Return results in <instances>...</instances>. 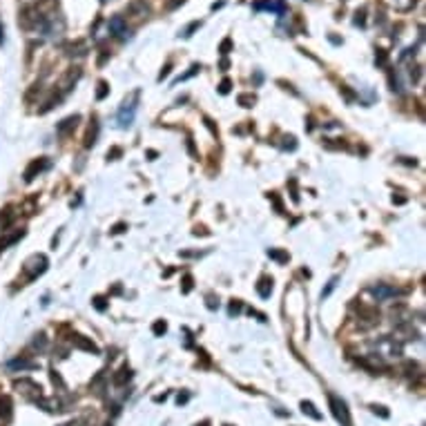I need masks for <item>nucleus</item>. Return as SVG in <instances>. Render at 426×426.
Returning a JSON list of instances; mask_svg holds the SVG:
<instances>
[{"instance_id": "473e14b6", "label": "nucleus", "mask_w": 426, "mask_h": 426, "mask_svg": "<svg viewBox=\"0 0 426 426\" xmlns=\"http://www.w3.org/2000/svg\"><path fill=\"white\" fill-rule=\"evenodd\" d=\"M283 141H286V143H283V147H286V150H295V147H297V143H295V137H286Z\"/></svg>"}, {"instance_id": "f3484780", "label": "nucleus", "mask_w": 426, "mask_h": 426, "mask_svg": "<svg viewBox=\"0 0 426 426\" xmlns=\"http://www.w3.org/2000/svg\"><path fill=\"white\" fill-rule=\"evenodd\" d=\"M239 105H241V107H252V105L257 103V96L255 94H239Z\"/></svg>"}, {"instance_id": "9b49d317", "label": "nucleus", "mask_w": 426, "mask_h": 426, "mask_svg": "<svg viewBox=\"0 0 426 426\" xmlns=\"http://www.w3.org/2000/svg\"><path fill=\"white\" fill-rule=\"evenodd\" d=\"M9 368H14V370H34V368H38V364L36 362H32V360H11L9 364H7Z\"/></svg>"}, {"instance_id": "79ce46f5", "label": "nucleus", "mask_w": 426, "mask_h": 426, "mask_svg": "<svg viewBox=\"0 0 426 426\" xmlns=\"http://www.w3.org/2000/svg\"><path fill=\"white\" fill-rule=\"evenodd\" d=\"M201 426H208V422H203V424H201Z\"/></svg>"}, {"instance_id": "2eb2a0df", "label": "nucleus", "mask_w": 426, "mask_h": 426, "mask_svg": "<svg viewBox=\"0 0 426 426\" xmlns=\"http://www.w3.org/2000/svg\"><path fill=\"white\" fill-rule=\"evenodd\" d=\"M96 134H98V123L96 121H92V125H89V129H87V137H85V145L87 147H92L96 143Z\"/></svg>"}, {"instance_id": "4be33fe9", "label": "nucleus", "mask_w": 426, "mask_h": 426, "mask_svg": "<svg viewBox=\"0 0 426 426\" xmlns=\"http://www.w3.org/2000/svg\"><path fill=\"white\" fill-rule=\"evenodd\" d=\"M107 92H109L107 83H103V81H101V83H98V92H96V98H98V101H103V98L107 96Z\"/></svg>"}, {"instance_id": "ea45409f", "label": "nucleus", "mask_w": 426, "mask_h": 426, "mask_svg": "<svg viewBox=\"0 0 426 426\" xmlns=\"http://www.w3.org/2000/svg\"><path fill=\"white\" fill-rule=\"evenodd\" d=\"M63 426H81V422H70V424H63Z\"/></svg>"}, {"instance_id": "1a4fd4ad", "label": "nucleus", "mask_w": 426, "mask_h": 426, "mask_svg": "<svg viewBox=\"0 0 426 426\" xmlns=\"http://www.w3.org/2000/svg\"><path fill=\"white\" fill-rule=\"evenodd\" d=\"M11 406H14V404H11L9 395H0V419H3V422H9V419H11V413H14V411H11Z\"/></svg>"}, {"instance_id": "b1692460", "label": "nucleus", "mask_w": 426, "mask_h": 426, "mask_svg": "<svg viewBox=\"0 0 426 426\" xmlns=\"http://www.w3.org/2000/svg\"><path fill=\"white\" fill-rule=\"evenodd\" d=\"M154 335H165V330H168V326H165V322H156L154 324Z\"/></svg>"}, {"instance_id": "dca6fc26", "label": "nucleus", "mask_w": 426, "mask_h": 426, "mask_svg": "<svg viewBox=\"0 0 426 426\" xmlns=\"http://www.w3.org/2000/svg\"><path fill=\"white\" fill-rule=\"evenodd\" d=\"M301 411H304V415H310L312 419H322V413L315 409L312 402H301Z\"/></svg>"}, {"instance_id": "5701e85b", "label": "nucleus", "mask_w": 426, "mask_h": 426, "mask_svg": "<svg viewBox=\"0 0 426 426\" xmlns=\"http://www.w3.org/2000/svg\"><path fill=\"white\" fill-rule=\"evenodd\" d=\"M366 9H357L355 11V25H360V27H364V25H366Z\"/></svg>"}, {"instance_id": "f257e3e1", "label": "nucleus", "mask_w": 426, "mask_h": 426, "mask_svg": "<svg viewBox=\"0 0 426 426\" xmlns=\"http://www.w3.org/2000/svg\"><path fill=\"white\" fill-rule=\"evenodd\" d=\"M328 404H330V411H332V415H335V419L342 426H353V419H350V413H348V406H346L344 399H339L337 395H328Z\"/></svg>"}, {"instance_id": "0eeeda50", "label": "nucleus", "mask_w": 426, "mask_h": 426, "mask_svg": "<svg viewBox=\"0 0 426 426\" xmlns=\"http://www.w3.org/2000/svg\"><path fill=\"white\" fill-rule=\"evenodd\" d=\"M72 344L76 346V348H81V350H87V353L98 355V346L92 342V339L83 337V335H72Z\"/></svg>"}, {"instance_id": "6e6552de", "label": "nucleus", "mask_w": 426, "mask_h": 426, "mask_svg": "<svg viewBox=\"0 0 426 426\" xmlns=\"http://www.w3.org/2000/svg\"><path fill=\"white\" fill-rule=\"evenodd\" d=\"M134 112H137V105H123L121 107V112H119V125L121 127H129L132 125V121H134Z\"/></svg>"}, {"instance_id": "4468645a", "label": "nucleus", "mask_w": 426, "mask_h": 426, "mask_svg": "<svg viewBox=\"0 0 426 426\" xmlns=\"http://www.w3.org/2000/svg\"><path fill=\"white\" fill-rule=\"evenodd\" d=\"M23 237H25V232H23V230H18V232H14V234H9V237L0 239V250H5V248H7V245L16 243L18 239H23Z\"/></svg>"}, {"instance_id": "72a5a7b5", "label": "nucleus", "mask_w": 426, "mask_h": 426, "mask_svg": "<svg viewBox=\"0 0 426 426\" xmlns=\"http://www.w3.org/2000/svg\"><path fill=\"white\" fill-rule=\"evenodd\" d=\"M190 290H192V277H185L183 279V293H190Z\"/></svg>"}, {"instance_id": "7ed1b4c3", "label": "nucleus", "mask_w": 426, "mask_h": 426, "mask_svg": "<svg viewBox=\"0 0 426 426\" xmlns=\"http://www.w3.org/2000/svg\"><path fill=\"white\" fill-rule=\"evenodd\" d=\"M14 386L18 388V391H23L25 395H27V397H32L34 402H38L40 395H42V393H40L42 388L36 384V382H32V379H16V384H14Z\"/></svg>"}, {"instance_id": "37998d69", "label": "nucleus", "mask_w": 426, "mask_h": 426, "mask_svg": "<svg viewBox=\"0 0 426 426\" xmlns=\"http://www.w3.org/2000/svg\"><path fill=\"white\" fill-rule=\"evenodd\" d=\"M101 3H107V0H101Z\"/></svg>"}, {"instance_id": "f03ea898", "label": "nucleus", "mask_w": 426, "mask_h": 426, "mask_svg": "<svg viewBox=\"0 0 426 426\" xmlns=\"http://www.w3.org/2000/svg\"><path fill=\"white\" fill-rule=\"evenodd\" d=\"M47 270V257L45 255H34L25 263V273L29 275V279H36L38 275H42Z\"/></svg>"}, {"instance_id": "2f4dec72", "label": "nucleus", "mask_w": 426, "mask_h": 426, "mask_svg": "<svg viewBox=\"0 0 426 426\" xmlns=\"http://www.w3.org/2000/svg\"><path fill=\"white\" fill-rule=\"evenodd\" d=\"M199 27H201V23H192V25H190V27H188V29H185V32H183V36H185V38H190L194 29H199Z\"/></svg>"}, {"instance_id": "423d86ee", "label": "nucleus", "mask_w": 426, "mask_h": 426, "mask_svg": "<svg viewBox=\"0 0 426 426\" xmlns=\"http://www.w3.org/2000/svg\"><path fill=\"white\" fill-rule=\"evenodd\" d=\"M47 168H49V161H47V159H36V161H32V163H29V168L25 170V181H27V183H29V181H34V178L38 176L42 170H47Z\"/></svg>"}, {"instance_id": "9d476101", "label": "nucleus", "mask_w": 426, "mask_h": 426, "mask_svg": "<svg viewBox=\"0 0 426 426\" xmlns=\"http://www.w3.org/2000/svg\"><path fill=\"white\" fill-rule=\"evenodd\" d=\"M78 121H81V116H70V119H65V121L56 127V132L60 134V137H67V134H70L72 129L78 125Z\"/></svg>"}, {"instance_id": "a19ab883", "label": "nucleus", "mask_w": 426, "mask_h": 426, "mask_svg": "<svg viewBox=\"0 0 426 426\" xmlns=\"http://www.w3.org/2000/svg\"><path fill=\"white\" fill-rule=\"evenodd\" d=\"M0 34H3V27H0ZM0 42H3V36H0Z\"/></svg>"}, {"instance_id": "a878e982", "label": "nucleus", "mask_w": 426, "mask_h": 426, "mask_svg": "<svg viewBox=\"0 0 426 426\" xmlns=\"http://www.w3.org/2000/svg\"><path fill=\"white\" fill-rule=\"evenodd\" d=\"M34 346H36V348H40V350H42V348H45V346H47V339H45V335H42V332H40V335H36V339H34Z\"/></svg>"}, {"instance_id": "c03bdc74", "label": "nucleus", "mask_w": 426, "mask_h": 426, "mask_svg": "<svg viewBox=\"0 0 426 426\" xmlns=\"http://www.w3.org/2000/svg\"><path fill=\"white\" fill-rule=\"evenodd\" d=\"M105 426H109V424H105Z\"/></svg>"}, {"instance_id": "ddd939ff", "label": "nucleus", "mask_w": 426, "mask_h": 426, "mask_svg": "<svg viewBox=\"0 0 426 426\" xmlns=\"http://www.w3.org/2000/svg\"><path fill=\"white\" fill-rule=\"evenodd\" d=\"M132 379V370H129V366H123L119 373L114 375V384L116 386H123V384H127V382Z\"/></svg>"}, {"instance_id": "7c9ffc66", "label": "nucleus", "mask_w": 426, "mask_h": 426, "mask_svg": "<svg viewBox=\"0 0 426 426\" xmlns=\"http://www.w3.org/2000/svg\"><path fill=\"white\" fill-rule=\"evenodd\" d=\"M230 87H232V83H230V81H228V78H226V81H221V85H219V92H221V94H228V92H230Z\"/></svg>"}, {"instance_id": "f8f14e48", "label": "nucleus", "mask_w": 426, "mask_h": 426, "mask_svg": "<svg viewBox=\"0 0 426 426\" xmlns=\"http://www.w3.org/2000/svg\"><path fill=\"white\" fill-rule=\"evenodd\" d=\"M257 290L263 299H268L270 293H273V279H270V277H261V281L257 283Z\"/></svg>"}, {"instance_id": "6ab92c4d", "label": "nucleus", "mask_w": 426, "mask_h": 426, "mask_svg": "<svg viewBox=\"0 0 426 426\" xmlns=\"http://www.w3.org/2000/svg\"><path fill=\"white\" fill-rule=\"evenodd\" d=\"M388 81H391V89L393 92H397V94L402 92V83H399V78H397V74H395V72L388 74Z\"/></svg>"}, {"instance_id": "aec40b11", "label": "nucleus", "mask_w": 426, "mask_h": 426, "mask_svg": "<svg viewBox=\"0 0 426 426\" xmlns=\"http://www.w3.org/2000/svg\"><path fill=\"white\" fill-rule=\"evenodd\" d=\"M199 70H201V65H192L188 72L183 74V76H178V78H176V83H181V81H188V78H192L194 74H199Z\"/></svg>"}, {"instance_id": "cd10ccee", "label": "nucleus", "mask_w": 426, "mask_h": 426, "mask_svg": "<svg viewBox=\"0 0 426 426\" xmlns=\"http://www.w3.org/2000/svg\"><path fill=\"white\" fill-rule=\"evenodd\" d=\"M230 49H232V40H230V38H226L223 42H221L219 52H221V54H228V52H230Z\"/></svg>"}, {"instance_id": "a211bd4d", "label": "nucleus", "mask_w": 426, "mask_h": 426, "mask_svg": "<svg viewBox=\"0 0 426 426\" xmlns=\"http://www.w3.org/2000/svg\"><path fill=\"white\" fill-rule=\"evenodd\" d=\"M268 257L270 259H277L279 263H286L288 261V252H279V250H273V248L268 250Z\"/></svg>"}, {"instance_id": "58836bf2", "label": "nucleus", "mask_w": 426, "mask_h": 426, "mask_svg": "<svg viewBox=\"0 0 426 426\" xmlns=\"http://www.w3.org/2000/svg\"><path fill=\"white\" fill-rule=\"evenodd\" d=\"M377 63H379V65H384V63H386V52H379V56H377Z\"/></svg>"}, {"instance_id": "412c9836", "label": "nucleus", "mask_w": 426, "mask_h": 426, "mask_svg": "<svg viewBox=\"0 0 426 426\" xmlns=\"http://www.w3.org/2000/svg\"><path fill=\"white\" fill-rule=\"evenodd\" d=\"M337 281H339V277H332V279L328 281V286H326V288H324V293H322V299H326V297H328V295L332 293V290H335Z\"/></svg>"}, {"instance_id": "c9c22d12", "label": "nucleus", "mask_w": 426, "mask_h": 426, "mask_svg": "<svg viewBox=\"0 0 426 426\" xmlns=\"http://www.w3.org/2000/svg\"><path fill=\"white\" fill-rule=\"evenodd\" d=\"M125 228H127L125 223H116V226H114V230H112V234H121V232H125Z\"/></svg>"}, {"instance_id": "393cba45", "label": "nucleus", "mask_w": 426, "mask_h": 426, "mask_svg": "<svg viewBox=\"0 0 426 426\" xmlns=\"http://www.w3.org/2000/svg\"><path fill=\"white\" fill-rule=\"evenodd\" d=\"M370 409H373V413H375V415H379V417H384V419L388 417V411L384 409V406H377V404H373V406H370Z\"/></svg>"}, {"instance_id": "f704fd0d", "label": "nucleus", "mask_w": 426, "mask_h": 426, "mask_svg": "<svg viewBox=\"0 0 426 426\" xmlns=\"http://www.w3.org/2000/svg\"><path fill=\"white\" fill-rule=\"evenodd\" d=\"M94 306L98 308V310H105V308H107V304H105V299H103V297H96V299H94Z\"/></svg>"}, {"instance_id": "c756f323", "label": "nucleus", "mask_w": 426, "mask_h": 426, "mask_svg": "<svg viewBox=\"0 0 426 426\" xmlns=\"http://www.w3.org/2000/svg\"><path fill=\"white\" fill-rule=\"evenodd\" d=\"M228 312H230V315H239V312H241V304H239V301H232L230 308H228Z\"/></svg>"}, {"instance_id": "20e7f679", "label": "nucleus", "mask_w": 426, "mask_h": 426, "mask_svg": "<svg viewBox=\"0 0 426 426\" xmlns=\"http://www.w3.org/2000/svg\"><path fill=\"white\" fill-rule=\"evenodd\" d=\"M370 295H373L377 301H386L391 297H397L399 290L393 286H386V283H377V286H370Z\"/></svg>"}, {"instance_id": "e433bc0d", "label": "nucleus", "mask_w": 426, "mask_h": 426, "mask_svg": "<svg viewBox=\"0 0 426 426\" xmlns=\"http://www.w3.org/2000/svg\"><path fill=\"white\" fill-rule=\"evenodd\" d=\"M168 74H170V65H165L163 70H161V74H159V81H163V78H168Z\"/></svg>"}, {"instance_id": "4c0bfd02", "label": "nucleus", "mask_w": 426, "mask_h": 426, "mask_svg": "<svg viewBox=\"0 0 426 426\" xmlns=\"http://www.w3.org/2000/svg\"><path fill=\"white\" fill-rule=\"evenodd\" d=\"M206 125H208V129H210V132H212V134H217V127L212 125V121H210V119H206Z\"/></svg>"}, {"instance_id": "39448f33", "label": "nucleus", "mask_w": 426, "mask_h": 426, "mask_svg": "<svg viewBox=\"0 0 426 426\" xmlns=\"http://www.w3.org/2000/svg\"><path fill=\"white\" fill-rule=\"evenodd\" d=\"M109 32H112L114 36H119V38H123V40L132 38V34L127 32V25H125V20H123V16L109 18Z\"/></svg>"}, {"instance_id": "bb28decb", "label": "nucleus", "mask_w": 426, "mask_h": 426, "mask_svg": "<svg viewBox=\"0 0 426 426\" xmlns=\"http://www.w3.org/2000/svg\"><path fill=\"white\" fill-rule=\"evenodd\" d=\"M121 152H123V150H121V147H112V150H109V152H107V159H109V161H116V159H119V156H121Z\"/></svg>"}, {"instance_id": "c85d7f7f", "label": "nucleus", "mask_w": 426, "mask_h": 426, "mask_svg": "<svg viewBox=\"0 0 426 426\" xmlns=\"http://www.w3.org/2000/svg\"><path fill=\"white\" fill-rule=\"evenodd\" d=\"M52 382H54V384H58L60 388H65V382H63V377H60L56 370H52Z\"/></svg>"}]
</instances>
